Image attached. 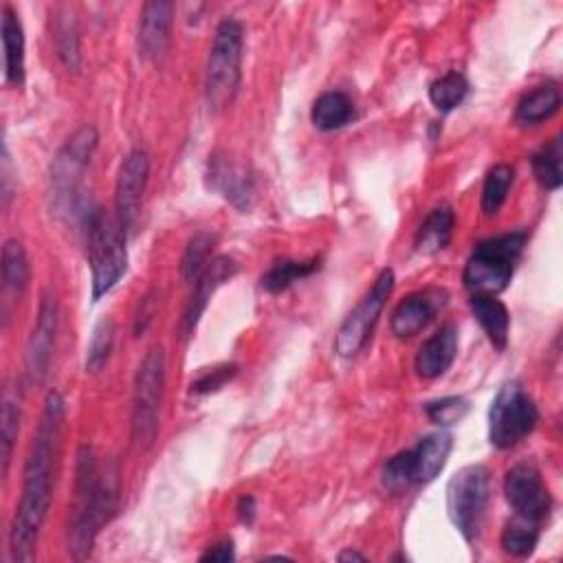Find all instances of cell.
Here are the masks:
<instances>
[{
	"instance_id": "6da1fadb",
	"label": "cell",
	"mask_w": 563,
	"mask_h": 563,
	"mask_svg": "<svg viewBox=\"0 0 563 563\" xmlns=\"http://www.w3.org/2000/svg\"><path fill=\"white\" fill-rule=\"evenodd\" d=\"M67 418L64 398L51 392L45 400V409L23 471V498L16 508L10 530V552L14 561H32L36 541L45 526L53 498V478L60 456V439Z\"/></svg>"
},
{
	"instance_id": "7a4b0ae2",
	"label": "cell",
	"mask_w": 563,
	"mask_h": 563,
	"mask_svg": "<svg viewBox=\"0 0 563 563\" xmlns=\"http://www.w3.org/2000/svg\"><path fill=\"white\" fill-rule=\"evenodd\" d=\"M119 502L117 467L110 465L104 474L97 467L93 447L84 445L77 454V478L71 517V552L75 559L91 554L99 530L110 522Z\"/></svg>"
},
{
	"instance_id": "3957f363",
	"label": "cell",
	"mask_w": 563,
	"mask_h": 563,
	"mask_svg": "<svg viewBox=\"0 0 563 563\" xmlns=\"http://www.w3.org/2000/svg\"><path fill=\"white\" fill-rule=\"evenodd\" d=\"M526 240V231H513L482 240L467 260L463 273L465 289L474 296H498L506 291Z\"/></svg>"
},
{
	"instance_id": "277c9868",
	"label": "cell",
	"mask_w": 563,
	"mask_h": 563,
	"mask_svg": "<svg viewBox=\"0 0 563 563\" xmlns=\"http://www.w3.org/2000/svg\"><path fill=\"white\" fill-rule=\"evenodd\" d=\"M97 144H99V134L93 125L80 128L60 148L49 172L56 207L60 212L80 216L84 223H88L95 209H91V205L86 207V201L80 199V183L84 179L86 168L91 166Z\"/></svg>"
},
{
	"instance_id": "5b68a950",
	"label": "cell",
	"mask_w": 563,
	"mask_h": 563,
	"mask_svg": "<svg viewBox=\"0 0 563 563\" xmlns=\"http://www.w3.org/2000/svg\"><path fill=\"white\" fill-rule=\"evenodd\" d=\"M88 227V266H91V287L93 300H101L110 294L117 282L128 268V249H125V229L115 214L95 209Z\"/></svg>"
},
{
	"instance_id": "8992f818",
	"label": "cell",
	"mask_w": 563,
	"mask_h": 563,
	"mask_svg": "<svg viewBox=\"0 0 563 563\" xmlns=\"http://www.w3.org/2000/svg\"><path fill=\"white\" fill-rule=\"evenodd\" d=\"M242 45L244 32L238 21L227 19L216 27L205 77V93L214 112L227 110L238 95L242 77Z\"/></svg>"
},
{
	"instance_id": "52a82bcc",
	"label": "cell",
	"mask_w": 563,
	"mask_h": 563,
	"mask_svg": "<svg viewBox=\"0 0 563 563\" xmlns=\"http://www.w3.org/2000/svg\"><path fill=\"white\" fill-rule=\"evenodd\" d=\"M166 387V352L155 346L139 363L132 390V443L148 450L159 432L161 400Z\"/></svg>"
},
{
	"instance_id": "ba28073f",
	"label": "cell",
	"mask_w": 563,
	"mask_h": 563,
	"mask_svg": "<svg viewBox=\"0 0 563 563\" xmlns=\"http://www.w3.org/2000/svg\"><path fill=\"white\" fill-rule=\"evenodd\" d=\"M539 422V409L517 381H508L495 394L489 409V441L498 450H513L528 439Z\"/></svg>"
},
{
	"instance_id": "9c48e42d",
	"label": "cell",
	"mask_w": 563,
	"mask_h": 563,
	"mask_svg": "<svg viewBox=\"0 0 563 563\" xmlns=\"http://www.w3.org/2000/svg\"><path fill=\"white\" fill-rule=\"evenodd\" d=\"M491 498L489 471L482 465L460 469L447 487V513L456 530L474 541L480 535Z\"/></svg>"
},
{
	"instance_id": "30bf717a",
	"label": "cell",
	"mask_w": 563,
	"mask_h": 563,
	"mask_svg": "<svg viewBox=\"0 0 563 563\" xmlns=\"http://www.w3.org/2000/svg\"><path fill=\"white\" fill-rule=\"evenodd\" d=\"M394 271L383 268L379 277L374 279L372 289L363 296V300L357 304V309L344 320L337 339H335V352L344 359H350L363 350L368 339L372 337V331L394 291Z\"/></svg>"
},
{
	"instance_id": "8fae6325",
	"label": "cell",
	"mask_w": 563,
	"mask_h": 563,
	"mask_svg": "<svg viewBox=\"0 0 563 563\" xmlns=\"http://www.w3.org/2000/svg\"><path fill=\"white\" fill-rule=\"evenodd\" d=\"M504 495L517 517L532 524H543L552 508V498L539 469L532 463H517L504 480Z\"/></svg>"
},
{
	"instance_id": "7c38bea8",
	"label": "cell",
	"mask_w": 563,
	"mask_h": 563,
	"mask_svg": "<svg viewBox=\"0 0 563 563\" xmlns=\"http://www.w3.org/2000/svg\"><path fill=\"white\" fill-rule=\"evenodd\" d=\"M151 179V157L146 151H132L117 175L115 185V216L130 233L141 216V207H144V196Z\"/></svg>"
},
{
	"instance_id": "4fadbf2b",
	"label": "cell",
	"mask_w": 563,
	"mask_h": 563,
	"mask_svg": "<svg viewBox=\"0 0 563 563\" xmlns=\"http://www.w3.org/2000/svg\"><path fill=\"white\" fill-rule=\"evenodd\" d=\"M207 185L240 212H249L255 205L257 188L253 172L227 155L209 157Z\"/></svg>"
},
{
	"instance_id": "5bb4252c",
	"label": "cell",
	"mask_w": 563,
	"mask_h": 563,
	"mask_svg": "<svg viewBox=\"0 0 563 563\" xmlns=\"http://www.w3.org/2000/svg\"><path fill=\"white\" fill-rule=\"evenodd\" d=\"M56 333H58V302L51 294H45L34 333L27 344V355H25L27 376L34 385H40L47 379V372L53 359Z\"/></svg>"
},
{
	"instance_id": "9a60e30c",
	"label": "cell",
	"mask_w": 563,
	"mask_h": 563,
	"mask_svg": "<svg viewBox=\"0 0 563 563\" xmlns=\"http://www.w3.org/2000/svg\"><path fill=\"white\" fill-rule=\"evenodd\" d=\"M238 273V262L229 255H218L214 260H209L207 268L201 273V277L194 282V296L188 304V311L181 320V333L183 337H192L203 313L207 311L209 300L216 296V291L229 282L233 275Z\"/></svg>"
},
{
	"instance_id": "2e32d148",
	"label": "cell",
	"mask_w": 563,
	"mask_h": 563,
	"mask_svg": "<svg viewBox=\"0 0 563 563\" xmlns=\"http://www.w3.org/2000/svg\"><path fill=\"white\" fill-rule=\"evenodd\" d=\"M175 23V5L168 0H153L146 3L139 16V53L148 60H159L170 47Z\"/></svg>"
},
{
	"instance_id": "e0dca14e",
	"label": "cell",
	"mask_w": 563,
	"mask_h": 563,
	"mask_svg": "<svg viewBox=\"0 0 563 563\" xmlns=\"http://www.w3.org/2000/svg\"><path fill=\"white\" fill-rule=\"evenodd\" d=\"M445 302H447V296L443 291H420L405 298L392 313V322H390L392 333L398 339L418 335L434 320L436 311L443 309Z\"/></svg>"
},
{
	"instance_id": "ac0fdd59",
	"label": "cell",
	"mask_w": 563,
	"mask_h": 563,
	"mask_svg": "<svg viewBox=\"0 0 563 563\" xmlns=\"http://www.w3.org/2000/svg\"><path fill=\"white\" fill-rule=\"evenodd\" d=\"M458 357V331L454 326L441 328L426 344L420 346L414 368L420 379H439L443 376Z\"/></svg>"
},
{
	"instance_id": "d6986e66",
	"label": "cell",
	"mask_w": 563,
	"mask_h": 563,
	"mask_svg": "<svg viewBox=\"0 0 563 563\" xmlns=\"http://www.w3.org/2000/svg\"><path fill=\"white\" fill-rule=\"evenodd\" d=\"M452 450H454V439L447 432H436L422 439L411 450L416 482H432L445 469Z\"/></svg>"
},
{
	"instance_id": "ffe728a7",
	"label": "cell",
	"mask_w": 563,
	"mask_h": 563,
	"mask_svg": "<svg viewBox=\"0 0 563 563\" xmlns=\"http://www.w3.org/2000/svg\"><path fill=\"white\" fill-rule=\"evenodd\" d=\"M456 229V214L450 205H441L430 212V216L422 220L416 231L414 247L422 255H436L445 251L454 238Z\"/></svg>"
},
{
	"instance_id": "44dd1931",
	"label": "cell",
	"mask_w": 563,
	"mask_h": 563,
	"mask_svg": "<svg viewBox=\"0 0 563 563\" xmlns=\"http://www.w3.org/2000/svg\"><path fill=\"white\" fill-rule=\"evenodd\" d=\"M3 51H5V77L12 86L25 84V32L19 14L3 8Z\"/></svg>"
},
{
	"instance_id": "7402d4cb",
	"label": "cell",
	"mask_w": 563,
	"mask_h": 563,
	"mask_svg": "<svg viewBox=\"0 0 563 563\" xmlns=\"http://www.w3.org/2000/svg\"><path fill=\"white\" fill-rule=\"evenodd\" d=\"M471 311L487 333L489 342L498 350H506L508 346V331H511V315L508 309L495 296H471Z\"/></svg>"
},
{
	"instance_id": "603a6c76",
	"label": "cell",
	"mask_w": 563,
	"mask_h": 563,
	"mask_svg": "<svg viewBox=\"0 0 563 563\" xmlns=\"http://www.w3.org/2000/svg\"><path fill=\"white\" fill-rule=\"evenodd\" d=\"M311 119L318 130H324V132L339 130L355 119V104L346 93L328 91L315 99Z\"/></svg>"
},
{
	"instance_id": "cb8c5ba5",
	"label": "cell",
	"mask_w": 563,
	"mask_h": 563,
	"mask_svg": "<svg viewBox=\"0 0 563 563\" xmlns=\"http://www.w3.org/2000/svg\"><path fill=\"white\" fill-rule=\"evenodd\" d=\"M561 106V95L559 88L554 84H543L539 88H535L532 93H528L515 110V119L522 125H537L546 119H550L552 115H556Z\"/></svg>"
},
{
	"instance_id": "d4e9b609",
	"label": "cell",
	"mask_w": 563,
	"mask_h": 563,
	"mask_svg": "<svg viewBox=\"0 0 563 563\" xmlns=\"http://www.w3.org/2000/svg\"><path fill=\"white\" fill-rule=\"evenodd\" d=\"M3 287L8 294L12 296H23L27 285H29V277H32V268H29V257L27 251L23 247V242L19 240H8L3 247Z\"/></svg>"
},
{
	"instance_id": "484cf974",
	"label": "cell",
	"mask_w": 563,
	"mask_h": 563,
	"mask_svg": "<svg viewBox=\"0 0 563 563\" xmlns=\"http://www.w3.org/2000/svg\"><path fill=\"white\" fill-rule=\"evenodd\" d=\"M320 268V260L298 262V260H279L262 275V289L277 296L291 289L296 282L313 275Z\"/></svg>"
},
{
	"instance_id": "4316f807",
	"label": "cell",
	"mask_w": 563,
	"mask_h": 563,
	"mask_svg": "<svg viewBox=\"0 0 563 563\" xmlns=\"http://www.w3.org/2000/svg\"><path fill=\"white\" fill-rule=\"evenodd\" d=\"M561 136H552L546 146H541L535 155H532V175L537 179V183L548 190V192H556L563 183L561 177Z\"/></svg>"
},
{
	"instance_id": "83f0119b",
	"label": "cell",
	"mask_w": 563,
	"mask_h": 563,
	"mask_svg": "<svg viewBox=\"0 0 563 563\" xmlns=\"http://www.w3.org/2000/svg\"><path fill=\"white\" fill-rule=\"evenodd\" d=\"M539 535H541V526L532 524L528 519L522 517H513L506 522L504 530H502V548L506 554L524 559L530 556L539 543Z\"/></svg>"
},
{
	"instance_id": "f1b7e54d",
	"label": "cell",
	"mask_w": 563,
	"mask_h": 563,
	"mask_svg": "<svg viewBox=\"0 0 563 563\" xmlns=\"http://www.w3.org/2000/svg\"><path fill=\"white\" fill-rule=\"evenodd\" d=\"M469 95V82L463 73L450 71L430 86V99L441 112L456 110Z\"/></svg>"
},
{
	"instance_id": "f546056e",
	"label": "cell",
	"mask_w": 563,
	"mask_h": 563,
	"mask_svg": "<svg viewBox=\"0 0 563 563\" xmlns=\"http://www.w3.org/2000/svg\"><path fill=\"white\" fill-rule=\"evenodd\" d=\"M513 179H515V172L506 164H498L489 170V175L484 179V188H482V212L487 216H495L500 212V207L504 205V201L511 192Z\"/></svg>"
},
{
	"instance_id": "4dcf8cb0",
	"label": "cell",
	"mask_w": 563,
	"mask_h": 563,
	"mask_svg": "<svg viewBox=\"0 0 563 563\" xmlns=\"http://www.w3.org/2000/svg\"><path fill=\"white\" fill-rule=\"evenodd\" d=\"M115 320L112 318H101L93 331V337L86 348V372L88 374H99L112 352L115 346Z\"/></svg>"
},
{
	"instance_id": "1f68e13d",
	"label": "cell",
	"mask_w": 563,
	"mask_h": 563,
	"mask_svg": "<svg viewBox=\"0 0 563 563\" xmlns=\"http://www.w3.org/2000/svg\"><path fill=\"white\" fill-rule=\"evenodd\" d=\"M214 244H216V236L207 233V231H199L196 236L190 238L185 253L181 257V275L185 282H196L201 277V273L209 264Z\"/></svg>"
},
{
	"instance_id": "d6a6232c",
	"label": "cell",
	"mask_w": 563,
	"mask_h": 563,
	"mask_svg": "<svg viewBox=\"0 0 563 563\" xmlns=\"http://www.w3.org/2000/svg\"><path fill=\"white\" fill-rule=\"evenodd\" d=\"M53 40L58 56L67 64V69L77 71L80 67V38H77V25L73 16H58L53 27Z\"/></svg>"
},
{
	"instance_id": "836d02e7",
	"label": "cell",
	"mask_w": 563,
	"mask_h": 563,
	"mask_svg": "<svg viewBox=\"0 0 563 563\" xmlns=\"http://www.w3.org/2000/svg\"><path fill=\"white\" fill-rule=\"evenodd\" d=\"M0 420H3L0 422V432H3V476H8L14 456V445L21 432V403L10 394L5 396L3 416H0Z\"/></svg>"
},
{
	"instance_id": "e575fe53",
	"label": "cell",
	"mask_w": 563,
	"mask_h": 563,
	"mask_svg": "<svg viewBox=\"0 0 563 563\" xmlns=\"http://www.w3.org/2000/svg\"><path fill=\"white\" fill-rule=\"evenodd\" d=\"M416 482L411 450L392 456L383 467V487L392 493H400Z\"/></svg>"
},
{
	"instance_id": "d590c367",
	"label": "cell",
	"mask_w": 563,
	"mask_h": 563,
	"mask_svg": "<svg viewBox=\"0 0 563 563\" xmlns=\"http://www.w3.org/2000/svg\"><path fill=\"white\" fill-rule=\"evenodd\" d=\"M426 414L439 428H452L465 420L469 414V400L463 396H447L441 400H432L426 405Z\"/></svg>"
},
{
	"instance_id": "8d00e7d4",
	"label": "cell",
	"mask_w": 563,
	"mask_h": 563,
	"mask_svg": "<svg viewBox=\"0 0 563 563\" xmlns=\"http://www.w3.org/2000/svg\"><path fill=\"white\" fill-rule=\"evenodd\" d=\"M238 374V366L236 363H223V366H216L207 372H203L190 387L192 394H199V396H205V394H214L218 390H223L233 376Z\"/></svg>"
},
{
	"instance_id": "74e56055",
	"label": "cell",
	"mask_w": 563,
	"mask_h": 563,
	"mask_svg": "<svg viewBox=\"0 0 563 563\" xmlns=\"http://www.w3.org/2000/svg\"><path fill=\"white\" fill-rule=\"evenodd\" d=\"M236 559V552H233V541H220V543H214L207 552L201 554V561H212V563H229Z\"/></svg>"
},
{
	"instance_id": "f35d334b",
	"label": "cell",
	"mask_w": 563,
	"mask_h": 563,
	"mask_svg": "<svg viewBox=\"0 0 563 563\" xmlns=\"http://www.w3.org/2000/svg\"><path fill=\"white\" fill-rule=\"evenodd\" d=\"M153 315H155V300H153V296H146L144 300H141L139 313L134 318V335L136 337L148 328V324L153 322Z\"/></svg>"
},
{
	"instance_id": "ab89813d",
	"label": "cell",
	"mask_w": 563,
	"mask_h": 563,
	"mask_svg": "<svg viewBox=\"0 0 563 563\" xmlns=\"http://www.w3.org/2000/svg\"><path fill=\"white\" fill-rule=\"evenodd\" d=\"M255 511H257V506H255V498H253V495L240 498V502H238V515H240V519H242L244 524H253Z\"/></svg>"
},
{
	"instance_id": "60d3db41",
	"label": "cell",
	"mask_w": 563,
	"mask_h": 563,
	"mask_svg": "<svg viewBox=\"0 0 563 563\" xmlns=\"http://www.w3.org/2000/svg\"><path fill=\"white\" fill-rule=\"evenodd\" d=\"M339 561H361V563H363V561H368V559H366V554H361V552L348 548V550H344V552L339 554Z\"/></svg>"
}]
</instances>
